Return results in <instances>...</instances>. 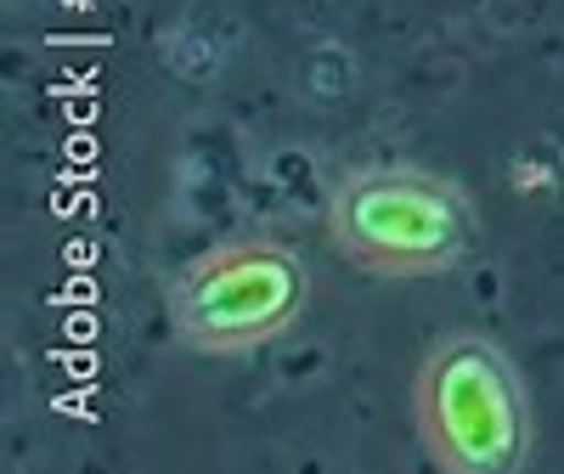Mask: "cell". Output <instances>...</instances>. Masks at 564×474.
Segmentation results:
<instances>
[{
	"mask_svg": "<svg viewBox=\"0 0 564 474\" xmlns=\"http://www.w3.org/2000/svg\"><path fill=\"white\" fill-rule=\"evenodd\" d=\"M311 300V271L271 237L204 249L170 282V327L193 356H249L282 340Z\"/></svg>",
	"mask_w": 564,
	"mask_h": 474,
	"instance_id": "3",
	"label": "cell"
},
{
	"mask_svg": "<svg viewBox=\"0 0 564 474\" xmlns=\"http://www.w3.org/2000/svg\"><path fill=\"white\" fill-rule=\"evenodd\" d=\"M327 237L367 277H441L480 249V209L452 175L367 164L334 186Z\"/></svg>",
	"mask_w": 564,
	"mask_h": 474,
	"instance_id": "1",
	"label": "cell"
},
{
	"mask_svg": "<svg viewBox=\"0 0 564 474\" xmlns=\"http://www.w3.org/2000/svg\"><path fill=\"white\" fill-rule=\"evenodd\" d=\"M412 412L423 452L446 474H513L531 457L525 378L480 327H452L430 345L417 362Z\"/></svg>",
	"mask_w": 564,
	"mask_h": 474,
	"instance_id": "2",
	"label": "cell"
}]
</instances>
